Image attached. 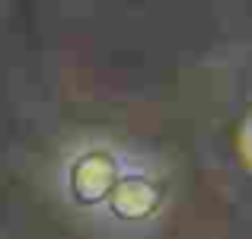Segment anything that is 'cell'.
Here are the masks:
<instances>
[{
  "mask_svg": "<svg viewBox=\"0 0 252 239\" xmlns=\"http://www.w3.org/2000/svg\"><path fill=\"white\" fill-rule=\"evenodd\" d=\"M131 150L134 141L102 131H83L58 150L51 163V188L74 220L90 230L96 227L131 159Z\"/></svg>",
  "mask_w": 252,
  "mask_h": 239,
  "instance_id": "6da1fadb",
  "label": "cell"
},
{
  "mask_svg": "<svg viewBox=\"0 0 252 239\" xmlns=\"http://www.w3.org/2000/svg\"><path fill=\"white\" fill-rule=\"evenodd\" d=\"M172 169L154 147L134 141L131 159L96 220V233L109 239H147L163 227L172 208Z\"/></svg>",
  "mask_w": 252,
  "mask_h": 239,
  "instance_id": "7a4b0ae2",
  "label": "cell"
}]
</instances>
